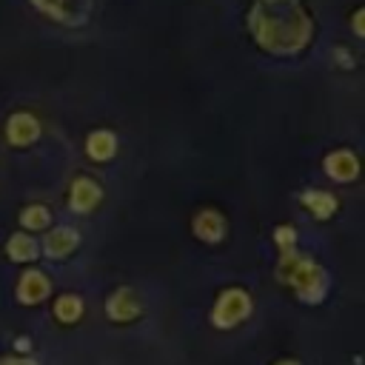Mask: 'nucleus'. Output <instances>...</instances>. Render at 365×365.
I'll list each match as a JSON object with an SVG mask.
<instances>
[{
    "instance_id": "obj_1",
    "label": "nucleus",
    "mask_w": 365,
    "mask_h": 365,
    "mask_svg": "<svg viewBox=\"0 0 365 365\" xmlns=\"http://www.w3.org/2000/svg\"><path fill=\"white\" fill-rule=\"evenodd\" d=\"M277 271H279V279L288 282L302 302H322V297L328 291V274L322 265H317L314 259L288 248V251H282Z\"/></svg>"
},
{
    "instance_id": "obj_2",
    "label": "nucleus",
    "mask_w": 365,
    "mask_h": 365,
    "mask_svg": "<svg viewBox=\"0 0 365 365\" xmlns=\"http://www.w3.org/2000/svg\"><path fill=\"white\" fill-rule=\"evenodd\" d=\"M251 308H254V302L245 288H225V291H220V297L211 308V322L217 328H237L251 314Z\"/></svg>"
},
{
    "instance_id": "obj_3",
    "label": "nucleus",
    "mask_w": 365,
    "mask_h": 365,
    "mask_svg": "<svg viewBox=\"0 0 365 365\" xmlns=\"http://www.w3.org/2000/svg\"><path fill=\"white\" fill-rule=\"evenodd\" d=\"M37 137H40V120L31 111H14L6 120V140L11 145L23 148V145L37 143Z\"/></svg>"
},
{
    "instance_id": "obj_4",
    "label": "nucleus",
    "mask_w": 365,
    "mask_h": 365,
    "mask_svg": "<svg viewBox=\"0 0 365 365\" xmlns=\"http://www.w3.org/2000/svg\"><path fill=\"white\" fill-rule=\"evenodd\" d=\"M106 314H108V319H114V322H131V319H137V317L143 314V302H140L137 291H131V288H117V291L106 299Z\"/></svg>"
},
{
    "instance_id": "obj_5",
    "label": "nucleus",
    "mask_w": 365,
    "mask_h": 365,
    "mask_svg": "<svg viewBox=\"0 0 365 365\" xmlns=\"http://www.w3.org/2000/svg\"><path fill=\"white\" fill-rule=\"evenodd\" d=\"M322 168H325V174H328L331 180H336V182H351V180L359 174V160H356V154H354L351 148H336V151H331V154L322 160Z\"/></svg>"
},
{
    "instance_id": "obj_6",
    "label": "nucleus",
    "mask_w": 365,
    "mask_h": 365,
    "mask_svg": "<svg viewBox=\"0 0 365 365\" xmlns=\"http://www.w3.org/2000/svg\"><path fill=\"white\" fill-rule=\"evenodd\" d=\"M103 200V188L97 185V180H88V177H77L68 188V205L77 211V214H88L91 208H97Z\"/></svg>"
},
{
    "instance_id": "obj_7",
    "label": "nucleus",
    "mask_w": 365,
    "mask_h": 365,
    "mask_svg": "<svg viewBox=\"0 0 365 365\" xmlns=\"http://www.w3.org/2000/svg\"><path fill=\"white\" fill-rule=\"evenodd\" d=\"M48 291H51V279H48L43 271H37V268L23 271V277H20V282H17V299H20V302L37 305V302H43V299L48 297Z\"/></svg>"
},
{
    "instance_id": "obj_8",
    "label": "nucleus",
    "mask_w": 365,
    "mask_h": 365,
    "mask_svg": "<svg viewBox=\"0 0 365 365\" xmlns=\"http://www.w3.org/2000/svg\"><path fill=\"white\" fill-rule=\"evenodd\" d=\"M191 228H194V234H197L202 242H220L222 234H225V220H222L220 211H214V208H202V211L194 214Z\"/></svg>"
},
{
    "instance_id": "obj_9",
    "label": "nucleus",
    "mask_w": 365,
    "mask_h": 365,
    "mask_svg": "<svg viewBox=\"0 0 365 365\" xmlns=\"http://www.w3.org/2000/svg\"><path fill=\"white\" fill-rule=\"evenodd\" d=\"M80 245V234L74 231V228H51L48 234H46V240H43V251L48 254V257H54V259H63V257H68L74 248Z\"/></svg>"
},
{
    "instance_id": "obj_10",
    "label": "nucleus",
    "mask_w": 365,
    "mask_h": 365,
    "mask_svg": "<svg viewBox=\"0 0 365 365\" xmlns=\"http://www.w3.org/2000/svg\"><path fill=\"white\" fill-rule=\"evenodd\" d=\"M86 154L94 160V163H108L114 154H117V137L114 131L108 128H97L86 137Z\"/></svg>"
},
{
    "instance_id": "obj_11",
    "label": "nucleus",
    "mask_w": 365,
    "mask_h": 365,
    "mask_svg": "<svg viewBox=\"0 0 365 365\" xmlns=\"http://www.w3.org/2000/svg\"><path fill=\"white\" fill-rule=\"evenodd\" d=\"M302 205L317 217V220H328L334 211H336V197L331 194V191H319V188H311V191H305L302 197Z\"/></svg>"
},
{
    "instance_id": "obj_12",
    "label": "nucleus",
    "mask_w": 365,
    "mask_h": 365,
    "mask_svg": "<svg viewBox=\"0 0 365 365\" xmlns=\"http://www.w3.org/2000/svg\"><path fill=\"white\" fill-rule=\"evenodd\" d=\"M6 254L11 262H29L37 257V242L29 237V234H11L9 242H6Z\"/></svg>"
},
{
    "instance_id": "obj_13",
    "label": "nucleus",
    "mask_w": 365,
    "mask_h": 365,
    "mask_svg": "<svg viewBox=\"0 0 365 365\" xmlns=\"http://www.w3.org/2000/svg\"><path fill=\"white\" fill-rule=\"evenodd\" d=\"M34 9H40L43 14L60 20V23H71V26H80V17L71 11V0H31Z\"/></svg>"
},
{
    "instance_id": "obj_14",
    "label": "nucleus",
    "mask_w": 365,
    "mask_h": 365,
    "mask_svg": "<svg viewBox=\"0 0 365 365\" xmlns=\"http://www.w3.org/2000/svg\"><path fill=\"white\" fill-rule=\"evenodd\" d=\"M80 314H83V299L77 294H63V297L54 299V317L60 322H66V325L68 322H77Z\"/></svg>"
},
{
    "instance_id": "obj_15",
    "label": "nucleus",
    "mask_w": 365,
    "mask_h": 365,
    "mask_svg": "<svg viewBox=\"0 0 365 365\" xmlns=\"http://www.w3.org/2000/svg\"><path fill=\"white\" fill-rule=\"evenodd\" d=\"M48 220H51V211H48L46 205H40V202L26 205V208L20 211V225L29 228V231H40V228H46Z\"/></svg>"
},
{
    "instance_id": "obj_16",
    "label": "nucleus",
    "mask_w": 365,
    "mask_h": 365,
    "mask_svg": "<svg viewBox=\"0 0 365 365\" xmlns=\"http://www.w3.org/2000/svg\"><path fill=\"white\" fill-rule=\"evenodd\" d=\"M274 242H277L282 251H288V248H294V242H297V231H294L291 225H279V228L274 231Z\"/></svg>"
},
{
    "instance_id": "obj_17",
    "label": "nucleus",
    "mask_w": 365,
    "mask_h": 365,
    "mask_svg": "<svg viewBox=\"0 0 365 365\" xmlns=\"http://www.w3.org/2000/svg\"><path fill=\"white\" fill-rule=\"evenodd\" d=\"M0 365H37L34 359H20V356H6L0 359Z\"/></svg>"
},
{
    "instance_id": "obj_18",
    "label": "nucleus",
    "mask_w": 365,
    "mask_h": 365,
    "mask_svg": "<svg viewBox=\"0 0 365 365\" xmlns=\"http://www.w3.org/2000/svg\"><path fill=\"white\" fill-rule=\"evenodd\" d=\"M354 31H356V37H362V34H365V29H362V9H356V11H354Z\"/></svg>"
},
{
    "instance_id": "obj_19",
    "label": "nucleus",
    "mask_w": 365,
    "mask_h": 365,
    "mask_svg": "<svg viewBox=\"0 0 365 365\" xmlns=\"http://www.w3.org/2000/svg\"><path fill=\"white\" fill-rule=\"evenodd\" d=\"M277 365H302V362H297V359H282V362H277Z\"/></svg>"
}]
</instances>
